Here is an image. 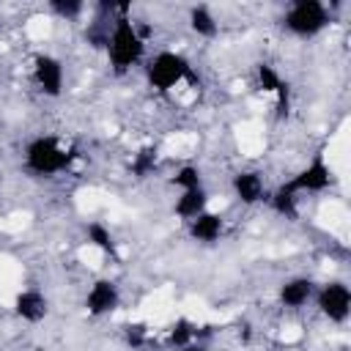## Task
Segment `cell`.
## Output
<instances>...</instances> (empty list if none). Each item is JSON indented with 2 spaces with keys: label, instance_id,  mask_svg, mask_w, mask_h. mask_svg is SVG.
<instances>
[{
  "label": "cell",
  "instance_id": "4fadbf2b",
  "mask_svg": "<svg viewBox=\"0 0 351 351\" xmlns=\"http://www.w3.org/2000/svg\"><path fill=\"white\" fill-rule=\"evenodd\" d=\"M208 203H211V195H208L206 186L184 189V192L176 197V203H173V214H176L178 219L189 222V219H195L197 214H203V211L208 208Z\"/></svg>",
  "mask_w": 351,
  "mask_h": 351
},
{
  "label": "cell",
  "instance_id": "2e32d148",
  "mask_svg": "<svg viewBox=\"0 0 351 351\" xmlns=\"http://www.w3.org/2000/svg\"><path fill=\"white\" fill-rule=\"evenodd\" d=\"M165 340H167V346H170L173 351L181 348V346H189V343L197 340V324H192L189 318H176V321L170 324Z\"/></svg>",
  "mask_w": 351,
  "mask_h": 351
},
{
  "label": "cell",
  "instance_id": "7a4b0ae2",
  "mask_svg": "<svg viewBox=\"0 0 351 351\" xmlns=\"http://www.w3.org/2000/svg\"><path fill=\"white\" fill-rule=\"evenodd\" d=\"M22 162H25V170L30 176L55 178V176H60L71 167L74 151L66 143H60L55 134H36L25 143Z\"/></svg>",
  "mask_w": 351,
  "mask_h": 351
},
{
  "label": "cell",
  "instance_id": "8992f818",
  "mask_svg": "<svg viewBox=\"0 0 351 351\" xmlns=\"http://www.w3.org/2000/svg\"><path fill=\"white\" fill-rule=\"evenodd\" d=\"M332 181H335V170H332V165L324 159V154H313V159L293 176V178H288L285 184H288V189H293L296 195H321V192H326L329 186H332Z\"/></svg>",
  "mask_w": 351,
  "mask_h": 351
},
{
  "label": "cell",
  "instance_id": "d6986e66",
  "mask_svg": "<svg viewBox=\"0 0 351 351\" xmlns=\"http://www.w3.org/2000/svg\"><path fill=\"white\" fill-rule=\"evenodd\" d=\"M173 186H178L181 192L184 189H197V186H206L203 184V173L197 165H181L176 173H173Z\"/></svg>",
  "mask_w": 351,
  "mask_h": 351
},
{
  "label": "cell",
  "instance_id": "5bb4252c",
  "mask_svg": "<svg viewBox=\"0 0 351 351\" xmlns=\"http://www.w3.org/2000/svg\"><path fill=\"white\" fill-rule=\"evenodd\" d=\"M186 22H189V30L197 36V38H217L219 36V19L214 16V11L208 5H189L186 11Z\"/></svg>",
  "mask_w": 351,
  "mask_h": 351
},
{
  "label": "cell",
  "instance_id": "7c38bea8",
  "mask_svg": "<svg viewBox=\"0 0 351 351\" xmlns=\"http://www.w3.org/2000/svg\"><path fill=\"white\" fill-rule=\"evenodd\" d=\"M186 230H189V236L197 244H214L225 233V217L217 214V211H211V208H206L203 214H197L195 219L186 222Z\"/></svg>",
  "mask_w": 351,
  "mask_h": 351
},
{
  "label": "cell",
  "instance_id": "6da1fadb",
  "mask_svg": "<svg viewBox=\"0 0 351 351\" xmlns=\"http://www.w3.org/2000/svg\"><path fill=\"white\" fill-rule=\"evenodd\" d=\"M118 16L107 25V38H104V52H107V63L110 71L123 77L132 69L143 66L148 58V38L140 30V22H134L132 16H126L129 5H118Z\"/></svg>",
  "mask_w": 351,
  "mask_h": 351
},
{
  "label": "cell",
  "instance_id": "9c48e42d",
  "mask_svg": "<svg viewBox=\"0 0 351 351\" xmlns=\"http://www.w3.org/2000/svg\"><path fill=\"white\" fill-rule=\"evenodd\" d=\"M230 192H233V197H236L241 206H258V203H263L266 195H269L263 173H261V170H252V167L239 170V173L230 178Z\"/></svg>",
  "mask_w": 351,
  "mask_h": 351
},
{
  "label": "cell",
  "instance_id": "52a82bcc",
  "mask_svg": "<svg viewBox=\"0 0 351 351\" xmlns=\"http://www.w3.org/2000/svg\"><path fill=\"white\" fill-rule=\"evenodd\" d=\"M33 82L47 99H60L66 90V66L58 55L41 52L33 58Z\"/></svg>",
  "mask_w": 351,
  "mask_h": 351
},
{
  "label": "cell",
  "instance_id": "ba28073f",
  "mask_svg": "<svg viewBox=\"0 0 351 351\" xmlns=\"http://www.w3.org/2000/svg\"><path fill=\"white\" fill-rule=\"evenodd\" d=\"M85 313L93 318H104L121 307V288L110 277H99L85 291Z\"/></svg>",
  "mask_w": 351,
  "mask_h": 351
},
{
  "label": "cell",
  "instance_id": "9a60e30c",
  "mask_svg": "<svg viewBox=\"0 0 351 351\" xmlns=\"http://www.w3.org/2000/svg\"><path fill=\"white\" fill-rule=\"evenodd\" d=\"M266 200H269L271 211L280 214V217H285V219H293L299 214V195L293 189H288V184H280L277 189H271L266 195Z\"/></svg>",
  "mask_w": 351,
  "mask_h": 351
},
{
  "label": "cell",
  "instance_id": "5b68a950",
  "mask_svg": "<svg viewBox=\"0 0 351 351\" xmlns=\"http://www.w3.org/2000/svg\"><path fill=\"white\" fill-rule=\"evenodd\" d=\"M313 302L318 313L335 326H343L351 318V285L346 280H326L315 285Z\"/></svg>",
  "mask_w": 351,
  "mask_h": 351
},
{
  "label": "cell",
  "instance_id": "3957f363",
  "mask_svg": "<svg viewBox=\"0 0 351 351\" xmlns=\"http://www.w3.org/2000/svg\"><path fill=\"white\" fill-rule=\"evenodd\" d=\"M143 71H145V82L156 93H170L176 85H181L184 80H189L192 63H189V58L184 52L159 49V52H154V55L145 58Z\"/></svg>",
  "mask_w": 351,
  "mask_h": 351
},
{
  "label": "cell",
  "instance_id": "277c9868",
  "mask_svg": "<svg viewBox=\"0 0 351 351\" xmlns=\"http://www.w3.org/2000/svg\"><path fill=\"white\" fill-rule=\"evenodd\" d=\"M332 22V11L324 0H293L282 11V27L296 38H315Z\"/></svg>",
  "mask_w": 351,
  "mask_h": 351
},
{
  "label": "cell",
  "instance_id": "30bf717a",
  "mask_svg": "<svg viewBox=\"0 0 351 351\" xmlns=\"http://www.w3.org/2000/svg\"><path fill=\"white\" fill-rule=\"evenodd\" d=\"M313 293H315L313 277L296 274V277H288V280L280 282V288H277V302H280V307H285V310H302L304 304L313 302Z\"/></svg>",
  "mask_w": 351,
  "mask_h": 351
},
{
  "label": "cell",
  "instance_id": "44dd1931",
  "mask_svg": "<svg viewBox=\"0 0 351 351\" xmlns=\"http://www.w3.org/2000/svg\"><path fill=\"white\" fill-rule=\"evenodd\" d=\"M154 162H156V154H154V151H140V154L134 156V173H137V176H145V173L154 167Z\"/></svg>",
  "mask_w": 351,
  "mask_h": 351
},
{
  "label": "cell",
  "instance_id": "e0dca14e",
  "mask_svg": "<svg viewBox=\"0 0 351 351\" xmlns=\"http://www.w3.org/2000/svg\"><path fill=\"white\" fill-rule=\"evenodd\" d=\"M85 236H88V241H90L96 250H101V252H107V255H115V239H112V233H110V228H107L104 222H99V219L88 222V225H85Z\"/></svg>",
  "mask_w": 351,
  "mask_h": 351
},
{
  "label": "cell",
  "instance_id": "8fae6325",
  "mask_svg": "<svg viewBox=\"0 0 351 351\" xmlns=\"http://www.w3.org/2000/svg\"><path fill=\"white\" fill-rule=\"evenodd\" d=\"M14 313L25 324H41L49 315V299L38 288H22L14 296Z\"/></svg>",
  "mask_w": 351,
  "mask_h": 351
},
{
  "label": "cell",
  "instance_id": "7402d4cb",
  "mask_svg": "<svg viewBox=\"0 0 351 351\" xmlns=\"http://www.w3.org/2000/svg\"><path fill=\"white\" fill-rule=\"evenodd\" d=\"M176 351H211L203 340H195V343H189V346H181V348H176Z\"/></svg>",
  "mask_w": 351,
  "mask_h": 351
},
{
  "label": "cell",
  "instance_id": "ffe728a7",
  "mask_svg": "<svg viewBox=\"0 0 351 351\" xmlns=\"http://www.w3.org/2000/svg\"><path fill=\"white\" fill-rule=\"evenodd\" d=\"M49 11L52 14H58L60 19H66V22H71V19H77L82 11H85V3H80V0H52L49 3Z\"/></svg>",
  "mask_w": 351,
  "mask_h": 351
},
{
  "label": "cell",
  "instance_id": "ac0fdd59",
  "mask_svg": "<svg viewBox=\"0 0 351 351\" xmlns=\"http://www.w3.org/2000/svg\"><path fill=\"white\" fill-rule=\"evenodd\" d=\"M255 77H258V88L263 90V93H277L280 88H282V74L271 66V63H258L255 66Z\"/></svg>",
  "mask_w": 351,
  "mask_h": 351
}]
</instances>
